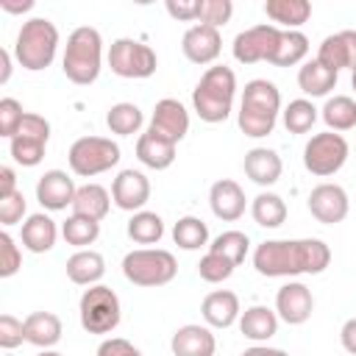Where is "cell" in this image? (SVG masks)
Here are the masks:
<instances>
[{"instance_id": "6da1fadb", "label": "cell", "mask_w": 356, "mask_h": 356, "mask_svg": "<svg viewBox=\"0 0 356 356\" xmlns=\"http://www.w3.org/2000/svg\"><path fill=\"white\" fill-rule=\"evenodd\" d=\"M331 264V248L323 239H264L253 250V267L264 278L317 275Z\"/></svg>"}, {"instance_id": "7a4b0ae2", "label": "cell", "mask_w": 356, "mask_h": 356, "mask_svg": "<svg viewBox=\"0 0 356 356\" xmlns=\"http://www.w3.org/2000/svg\"><path fill=\"white\" fill-rule=\"evenodd\" d=\"M281 114V92L273 81L267 78H253L245 83L242 89V100H239V111H236V122L239 131L250 139H261L270 136L275 122Z\"/></svg>"}, {"instance_id": "3957f363", "label": "cell", "mask_w": 356, "mask_h": 356, "mask_svg": "<svg viewBox=\"0 0 356 356\" xmlns=\"http://www.w3.org/2000/svg\"><path fill=\"white\" fill-rule=\"evenodd\" d=\"M234 97H236V75H234V70L225 67V64H214L195 83L192 108L203 122L217 125V122L228 120V114L234 108Z\"/></svg>"}, {"instance_id": "277c9868", "label": "cell", "mask_w": 356, "mask_h": 356, "mask_svg": "<svg viewBox=\"0 0 356 356\" xmlns=\"http://www.w3.org/2000/svg\"><path fill=\"white\" fill-rule=\"evenodd\" d=\"M103 67V36L97 28L81 25L67 36V47L61 56V70L67 81L78 86H89L97 81Z\"/></svg>"}, {"instance_id": "5b68a950", "label": "cell", "mask_w": 356, "mask_h": 356, "mask_svg": "<svg viewBox=\"0 0 356 356\" xmlns=\"http://www.w3.org/2000/svg\"><path fill=\"white\" fill-rule=\"evenodd\" d=\"M58 50V28L47 17H31L22 22L17 42H14V58L22 70L39 72L47 70Z\"/></svg>"}, {"instance_id": "8992f818", "label": "cell", "mask_w": 356, "mask_h": 356, "mask_svg": "<svg viewBox=\"0 0 356 356\" xmlns=\"http://www.w3.org/2000/svg\"><path fill=\"white\" fill-rule=\"evenodd\" d=\"M122 275L134 286H164L178 275V261L164 248H136L125 253Z\"/></svg>"}, {"instance_id": "52a82bcc", "label": "cell", "mask_w": 356, "mask_h": 356, "mask_svg": "<svg viewBox=\"0 0 356 356\" xmlns=\"http://www.w3.org/2000/svg\"><path fill=\"white\" fill-rule=\"evenodd\" d=\"M120 317H122V306L111 286L95 284V286L83 289V295L78 300V320L86 334H97V337L111 334L120 325Z\"/></svg>"}, {"instance_id": "ba28073f", "label": "cell", "mask_w": 356, "mask_h": 356, "mask_svg": "<svg viewBox=\"0 0 356 356\" xmlns=\"http://www.w3.org/2000/svg\"><path fill=\"white\" fill-rule=\"evenodd\" d=\"M70 170L81 178H95L100 172H108L120 161V145L108 136H81L70 145L67 153Z\"/></svg>"}, {"instance_id": "9c48e42d", "label": "cell", "mask_w": 356, "mask_h": 356, "mask_svg": "<svg viewBox=\"0 0 356 356\" xmlns=\"http://www.w3.org/2000/svg\"><path fill=\"white\" fill-rule=\"evenodd\" d=\"M108 67L120 78L142 81V78H150L156 72L159 58H156V50L150 44L122 36V39H114L108 47Z\"/></svg>"}, {"instance_id": "30bf717a", "label": "cell", "mask_w": 356, "mask_h": 356, "mask_svg": "<svg viewBox=\"0 0 356 356\" xmlns=\"http://www.w3.org/2000/svg\"><path fill=\"white\" fill-rule=\"evenodd\" d=\"M348 139L342 134H334V131H323V134H314L306 147H303V167L317 175V178H328L334 172H339L348 161Z\"/></svg>"}, {"instance_id": "8fae6325", "label": "cell", "mask_w": 356, "mask_h": 356, "mask_svg": "<svg viewBox=\"0 0 356 356\" xmlns=\"http://www.w3.org/2000/svg\"><path fill=\"white\" fill-rule=\"evenodd\" d=\"M47 142H50V122L42 114L25 111V120L17 136L11 139V159L22 167H36L44 159Z\"/></svg>"}, {"instance_id": "7c38bea8", "label": "cell", "mask_w": 356, "mask_h": 356, "mask_svg": "<svg viewBox=\"0 0 356 356\" xmlns=\"http://www.w3.org/2000/svg\"><path fill=\"white\" fill-rule=\"evenodd\" d=\"M278 39H281V28L270 25V22H261V25H253V28H245L234 36V58L239 64H256V61H273L275 56V47H278Z\"/></svg>"}, {"instance_id": "4fadbf2b", "label": "cell", "mask_w": 356, "mask_h": 356, "mask_svg": "<svg viewBox=\"0 0 356 356\" xmlns=\"http://www.w3.org/2000/svg\"><path fill=\"white\" fill-rule=\"evenodd\" d=\"M312 217L323 225H337L348 217L350 211V200H348V192L339 186V184H317L312 192H309V200H306Z\"/></svg>"}, {"instance_id": "5bb4252c", "label": "cell", "mask_w": 356, "mask_h": 356, "mask_svg": "<svg viewBox=\"0 0 356 356\" xmlns=\"http://www.w3.org/2000/svg\"><path fill=\"white\" fill-rule=\"evenodd\" d=\"M156 136L167 139V142H181L186 134H189V111L181 100L175 97H164L153 106V114H150V128Z\"/></svg>"}, {"instance_id": "9a60e30c", "label": "cell", "mask_w": 356, "mask_h": 356, "mask_svg": "<svg viewBox=\"0 0 356 356\" xmlns=\"http://www.w3.org/2000/svg\"><path fill=\"white\" fill-rule=\"evenodd\" d=\"M111 200L122 211H131V214L142 211L145 203L150 200V181H147V175L134 170V167L120 170L117 178L111 181Z\"/></svg>"}, {"instance_id": "2e32d148", "label": "cell", "mask_w": 356, "mask_h": 356, "mask_svg": "<svg viewBox=\"0 0 356 356\" xmlns=\"http://www.w3.org/2000/svg\"><path fill=\"white\" fill-rule=\"evenodd\" d=\"M314 312V295L300 281H286L275 292V314L289 325H303Z\"/></svg>"}, {"instance_id": "e0dca14e", "label": "cell", "mask_w": 356, "mask_h": 356, "mask_svg": "<svg viewBox=\"0 0 356 356\" xmlns=\"http://www.w3.org/2000/svg\"><path fill=\"white\" fill-rule=\"evenodd\" d=\"M181 50H184L186 61H192V64H214L222 50V36L217 28L197 22V25L186 28V33L181 39Z\"/></svg>"}, {"instance_id": "ac0fdd59", "label": "cell", "mask_w": 356, "mask_h": 356, "mask_svg": "<svg viewBox=\"0 0 356 356\" xmlns=\"http://www.w3.org/2000/svg\"><path fill=\"white\" fill-rule=\"evenodd\" d=\"M317 61L337 75L339 70H353L356 67V31L348 28V31H337L325 36L317 47Z\"/></svg>"}, {"instance_id": "d6986e66", "label": "cell", "mask_w": 356, "mask_h": 356, "mask_svg": "<svg viewBox=\"0 0 356 356\" xmlns=\"http://www.w3.org/2000/svg\"><path fill=\"white\" fill-rule=\"evenodd\" d=\"M75 192H78V186H75V181L64 170H47L36 181V200L47 211H61V209L72 206Z\"/></svg>"}, {"instance_id": "ffe728a7", "label": "cell", "mask_w": 356, "mask_h": 356, "mask_svg": "<svg viewBox=\"0 0 356 356\" xmlns=\"http://www.w3.org/2000/svg\"><path fill=\"white\" fill-rule=\"evenodd\" d=\"M209 206H211V214L222 222H236L242 214H245V206H248V197L242 192V186L231 178H220L211 184L209 189Z\"/></svg>"}, {"instance_id": "44dd1931", "label": "cell", "mask_w": 356, "mask_h": 356, "mask_svg": "<svg viewBox=\"0 0 356 356\" xmlns=\"http://www.w3.org/2000/svg\"><path fill=\"white\" fill-rule=\"evenodd\" d=\"M170 348H172V356H214L217 339L209 325L186 323V325L175 328Z\"/></svg>"}, {"instance_id": "7402d4cb", "label": "cell", "mask_w": 356, "mask_h": 356, "mask_svg": "<svg viewBox=\"0 0 356 356\" xmlns=\"http://www.w3.org/2000/svg\"><path fill=\"white\" fill-rule=\"evenodd\" d=\"M200 314H203L209 328H231L239 320V314H242L236 292H231V289L209 292L203 298V303H200Z\"/></svg>"}, {"instance_id": "603a6c76", "label": "cell", "mask_w": 356, "mask_h": 356, "mask_svg": "<svg viewBox=\"0 0 356 356\" xmlns=\"http://www.w3.org/2000/svg\"><path fill=\"white\" fill-rule=\"evenodd\" d=\"M242 170L245 175L259 184V186H273L281 172H284V161L281 156L273 150V147H250L245 153V161H242Z\"/></svg>"}, {"instance_id": "cb8c5ba5", "label": "cell", "mask_w": 356, "mask_h": 356, "mask_svg": "<svg viewBox=\"0 0 356 356\" xmlns=\"http://www.w3.org/2000/svg\"><path fill=\"white\" fill-rule=\"evenodd\" d=\"M239 331L245 339L261 345L267 339H273L278 334V314L270 309V306H248L242 314H239Z\"/></svg>"}, {"instance_id": "d4e9b609", "label": "cell", "mask_w": 356, "mask_h": 356, "mask_svg": "<svg viewBox=\"0 0 356 356\" xmlns=\"http://www.w3.org/2000/svg\"><path fill=\"white\" fill-rule=\"evenodd\" d=\"M264 14L270 25L281 31H300V25L309 22L312 17V3L309 0H267Z\"/></svg>"}, {"instance_id": "484cf974", "label": "cell", "mask_w": 356, "mask_h": 356, "mask_svg": "<svg viewBox=\"0 0 356 356\" xmlns=\"http://www.w3.org/2000/svg\"><path fill=\"white\" fill-rule=\"evenodd\" d=\"M106 275V259L97 250H75L67 259V278L78 286H95Z\"/></svg>"}, {"instance_id": "4316f807", "label": "cell", "mask_w": 356, "mask_h": 356, "mask_svg": "<svg viewBox=\"0 0 356 356\" xmlns=\"http://www.w3.org/2000/svg\"><path fill=\"white\" fill-rule=\"evenodd\" d=\"M19 239H22V248L25 250H31V253H47V250H53V245L58 239V228H56V222L47 214H31L22 222Z\"/></svg>"}, {"instance_id": "83f0119b", "label": "cell", "mask_w": 356, "mask_h": 356, "mask_svg": "<svg viewBox=\"0 0 356 356\" xmlns=\"http://www.w3.org/2000/svg\"><path fill=\"white\" fill-rule=\"evenodd\" d=\"M61 317L53 312H33L25 317V342L50 350L61 339Z\"/></svg>"}, {"instance_id": "f1b7e54d", "label": "cell", "mask_w": 356, "mask_h": 356, "mask_svg": "<svg viewBox=\"0 0 356 356\" xmlns=\"http://www.w3.org/2000/svg\"><path fill=\"white\" fill-rule=\"evenodd\" d=\"M175 147H178L175 142H167L153 131H145L136 139V159L150 170H167L175 161Z\"/></svg>"}, {"instance_id": "f546056e", "label": "cell", "mask_w": 356, "mask_h": 356, "mask_svg": "<svg viewBox=\"0 0 356 356\" xmlns=\"http://www.w3.org/2000/svg\"><path fill=\"white\" fill-rule=\"evenodd\" d=\"M111 195L106 186L100 184H83L78 186L75 192V200H72V214H81V217H89V220H103L111 209Z\"/></svg>"}, {"instance_id": "4dcf8cb0", "label": "cell", "mask_w": 356, "mask_h": 356, "mask_svg": "<svg viewBox=\"0 0 356 356\" xmlns=\"http://www.w3.org/2000/svg\"><path fill=\"white\" fill-rule=\"evenodd\" d=\"M298 86L309 97H325L337 86V72H331L328 67H323L317 58L303 61L300 70H298Z\"/></svg>"}, {"instance_id": "1f68e13d", "label": "cell", "mask_w": 356, "mask_h": 356, "mask_svg": "<svg viewBox=\"0 0 356 356\" xmlns=\"http://www.w3.org/2000/svg\"><path fill=\"white\" fill-rule=\"evenodd\" d=\"M320 117L328 125V131H334V134L350 131V128H356V100L348 95H334L320 108Z\"/></svg>"}, {"instance_id": "d6a6232c", "label": "cell", "mask_w": 356, "mask_h": 356, "mask_svg": "<svg viewBox=\"0 0 356 356\" xmlns=\"http://www.w3.org/2000/svg\"><path fill=\"white\" fill-rule=\"evenodd\" d=\"M250 214H253L256 225H261V228H278L286 220V203L275 192H259L250 200Z\"/></svg>"}, {"instance_id": "836d02e7", "label": "cell", "mask_w": 356, "mask_h": 356, "mask_svg": "<svg viewBox=\"0 0 356 356\" xmlns=\"http://www.w3.org/2000/svg\"><path fill=\"white\" fill-rule=\"evenodd\" d=\"M106 125L117 136H134L145 125V114L136 103H114L106 111Z\"/></svg>"}, {"instance_id": "e575fe53", "label": "cell", "mask_w": 356, "mask_h": 356, "mask_svg": "<svg viewBox=\"0 0 356 356\" xmlns=\"http://www.w3.org/2000/svg\"><path fill=\"white\" fill-rule=\"evenodd\" d=\"M125 231H128V236H131L136 245H156V242H161V236H164V220H161L156 211L142 209V211L131 214Z\"/></svg>"}, {"instance_id": "d590c367", "label": "cell", "mask_w": 356, "mask_h": 356, "mask_svg": "<svg viewBox=\"0 0 356 356\" xmlns=\"http://www.w3.org/2000/svg\"><path fill=\"white\" fill-rule=\"evenodd\" d=\"M306 53H309V36L303 31H281V39H278V47H275V56L270 64L295 67L306 58Z\"/></svg>"}, {"instance_id": "8d00e7d4", "label": "cell", "mask_w": 356, "mask_h": 356, "mask_svg": "<svg viewBox=\"0 0 356 356\" xmlns=\"http://www.w3.org/2000/svg\"><path fill=\"white\" fill-rule=\"evenodd\" d=\"M172 242L181 250H200L209 245V225L200 217L186 214L172 225Z\"/></svg>"}, {"instance_id": "74e56055", "label": "cell", "mask_w": 356, "mask_h": 356, "mask_svg": "<svg viewBox=\"0 0 356 356\" xmlns=\"http://www.w3.org/2000/svg\"><path fill=\"white\" fill-rule=\"evenodd\" d=\"M281 117H284V128L289 134H309L320 117V108H314L312 100L298 97V100H289V106L281 111Z\"/></svg>"}, {"instance_id": "f35d334b", "label": "cell", "mask_w": 356, "mask_h": 356, "mask_svg": "<svg viewBox=\"0 0 356 356\" xmlns=\"http://www.w3.org/2000/svg\"><path fill=\"white\" fill-rule=\"evenodd\" d=\"M61 236H64L67 245H75L78 250H86V245H92L100 236V222L89 220V217H81V214H70L61 222Z\"/></svg>"}, {"instance_id": "ab89813d", "label": "cell", "mask_w": 356, "mask_h": 356, "mask_svg": "<svg viewBox=\"0 0 356 356\" xmlns=\"http://www.w3.org/2000/svg\"><path fill=\"white\" fill-rule=\"evenodd\" d=\"M209 250L225 256L231 264L239 267V264L245 261L248 250H250V239H248V234H242V231H222L220 236H214V242L209 245Z\"/></svg>"}, {"instance_id": "60d3db41", "label": "cell", "mask_w": 356, "mask_h": 356, "mask_svg": "<svg viewBox=\"0 0 356 356\" xmlns=\"http://www.w3.org/2000/svg\"><path fill=\"white\" fill-rule=\"evenodd\" d=\"M234 270H236V264H231L225 256H220V253H214V250H209V253L197 261V275H200L206 284H222V281H228V278L234 275Z\"/></svg>"}, {"instance_id": "b9f144b4", "label": "cell", "mask_w": 356, "mask_h": 356, "mask_svg": "<svg viewBox=\"0 0 356 356\" xmlns=\"http://www.w3.org/2000/svg\"><path fill=\"white\" fill-rule=\"evenodd\" d=\"M22 120H25L22 103L14 100V97H3V100H0V136H6V139L11 142V139L17 136Z\"/></svg>"}, {"instance_id": "7bdbcfd3", "label": "cell", "mask_w": 356, "mask_h": 356, "mask_svg": "<svg viewBox=\"0 0 356 356\" xmlns=\"http://www.w3.org/2000/svg\"><path fill=\"white\" fill-rule=\"evenodd\" d=\"M234 17V3L231 0H200V25H211V28H222L228 19Z\"/></svg>"}, {"instance_id": "ee69618b", "label": "cell", "mask_w": 356, "mask_h": 356, "mask_svg": "<svg viewBox=\"0 0 356 356\" xmlns=\"http://www.w3.org/2000/svg\"><path fill=\"white\" fill-rule=\"evenodd\" d=\"M22 267V250L8 231L0 234V278H11Z\"/></svg>"}, {"instance_id": "f6af8a7d", "label": "cell", "mask_w": 356, "mask_h": 356, "mask_svg": "<svg viewBox=\"0 0 356 356\" xmlns=\"http://www.w3.org/2000/svg\"><path fill=\"white\" fill-rule=\"evenodd\" d=\"M25 342V320H17L14 314H0V348L14 350Z\"/></svg>"}, {"instance_id": "bcb514c9", "label": "cell", "mask_w": 356, "mask_h": 356, "mask_svg": "<svg viewBox=\"0 0 356 356\" xmlns=\"http://www.w3.org/2000/svg\"><path fill=\"white\" fill-rule=\"evenodd\" d=\"M25 195L17 189L14 195H6V197H0V222L8 228V225H17V222H22V217H25Z\"/></svg>"}, {"instance_id": "7dc6e473", "label": "cell", "mask_w": 356, "mask_h": 356, "mask_svg": "<svg viewBox=\"0 0 356 356\" xmlns=\"http://www.w3.org/2000/svg\"><path fill=\"white\" fill-rule=\"evenodd\" d=\"M164 8L178 22H197L200 17V0H167Z\"/></svg>"}, {"instance_id": "c3c4849f", "label": "cell", "mask_w": 356, "mask_h": 356, "mask_svg": "<svg viewBox=\"0 0 356 356\" xmlns=\"http://www.w3.org/2000/svg\"><path fill=\"white\" fill-rule=\"evenodd\" d=\"M97 356H142V350L122 337H108L97 345Z\"/></svg>"}, {"instance_id": "681fc988", "label": "cell", "mask_w": 356, "mask_h": 356, "mask_svg": "<svg viewBox=\"0 0 356 356\" xmlns=\"http://www.w3.org/2000/svg\"><path fill=\"white\" fill-rule=\"evenodd\" d=\"M339 342H342V348H345L348 353L356 356V317L345 320V325H342V331H339Z\"/></svg>"}, {"instance_id": "f907efd6", "label": "cell", "mask_w": 356, "mask_h": 356, "mask_svg": "<svg viewBox=\"0 0 356 356\" xmlns=\"http://www.w3.org/2000/svg\"><path fill=\"white\" fill-rule=\"evenodd\" d=\"M17 192V175L11 167H0V197Z\"/></svg>"}, {"instance_id": "816d5d0a", "label": "cell", "mask_w": 356, "mask_h": 356, "mask_svg": "<svg viewBox=\"0 0 356 356\" xmlns=\"http://www.w3.org/2000/svg\"><path fill=\"white\" fill-rule=\"evenodd\" d=\"M239 356H289V353L281 348H270V345H253V348L242 350Z\"/></svg>"}, {"instance_id": "f5cc1de1", "label": "cell", "mask_w": 356, "mask_h": 356, "mask_svg": "<svg viewBox=\"0 0 356 356\" xmlns=\"http://www.w3.org/2000/svg\"><path fill=\"white\" fill-rule=\"evenodd\" d=\"M0 8H3V11H8V14H22V11H31V8H33V0H22V3L0 0Z\"/></svg>"}, {"instance_id": "db71d44e", "label": "cell", "mask_w": 356, "mask_h": 356, "mask_svg": "<svg viewBox=\"0 0 356 356\" xmlns=\"http://www.w3.org/2000/svg\"><path fill=\"white\" fill-rule=\"evenodd\" d=\"M11 78V53L0 50V83H6Z\"/></svg>"}, {"instance_id": "11a10c76", "label": "cell", "mask_w": 356, "mask_h": 356, "mask_svg": "<svg viewBox=\"0 0 356 356\" xmlns=\"http://www.w3.org/2000/svg\"><path fill=\"white\" fill-rule=\"evenodd\" d=\"M36 356H64V353H58V350H39Z\"/></svg>"}, {"instance_id": "9f6ffc18", "label": "cell", "mask_w": 356, "mask_h": 356, "mask_svg": "<svg viewBox=\"0 0 356 356\" xmlns=\"http://www.w3.org/2000/svg\"><path fill=\"white\" fill-rule=\"evenodd\" d=\"M350 83H353V89H356V67L350 70Z\"/></svg>"}]
</instances>
